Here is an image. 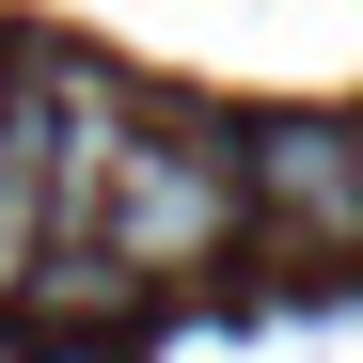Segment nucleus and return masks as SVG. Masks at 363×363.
<instances>
[{
	"label": "nucleus",
	"mask_w": 363,
	"mask_h": 363,
	"mask_svg": "<svg viewBox=\"0 0 363 363\" xmlns=\"http://www.w3.org/2000/svg\"><path fill=\"white\" fill-rule=\"evenodd\" d=\"M237 143H206V127H127V158H111V206H95V237L127 253L143 284H190V269H221L237 253Z\"/></svg>",
	"instance_id": "f257e3e1"
},
{
	"label": "nucleus",
	"mask_w": 363,
	"mask_h": 363,
	"mask_svg": "<svg viewBox=\"0 0 363 363\" xmlns=\"http://www.w3.org/2000/svg\"><path fill=\"white\" fill-rule=\"evenodd\" d=\"M237 206H253L300 269H363V127L347 111H269L237 143Z\"/></svg>",
	"instance_id": "f03ea898"
}]
</instances>
